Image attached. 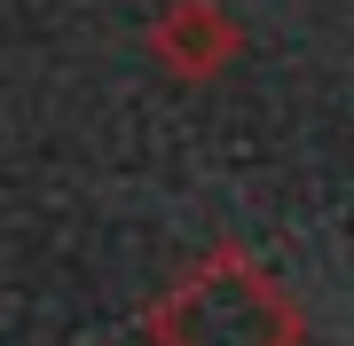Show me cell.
<instances>
[{"label": "cell", "instance_id": "cell-1", "mask_svg": "<svg viewBox=\"0 0 354 346\" xmlns=\"http://www.w3.org/2000/svg\"><path fill=\"white\" fill-rule=\"evenodd\" d=\"M299 323H291L283 291L244 260H213L181 283L158 307V346H291Z\"/></svg>", "mask_w": 354, "mask_h": 346}]
</instances>
